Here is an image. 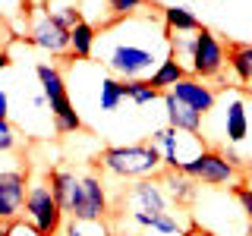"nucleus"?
<instances>
[{"mask_svg":"<svg viewBox=\"0 0 252 236\" xmlns=\"http://www.w3.org/2000/svg\"><path fill=\"white\" fill-rule=\"evenodd\" d=\"M170 54V31L158 29L152 16L117 19L110 29L98 31L94 57L117 79H148Z\"/></svg>","mask_w":252,"mask_h":236,"instance_id":"f257e3e1","label":"nucleus"},{"mask_svg":"<svg viewBox=\"0 0 252 236\" xmlns=\"http://www.w3.org/2000/svg\"><path fill=\"white\" fill-rule=\"evenodd\" d=\"M98 161L110 177L120 179H148L155 173H164L161 148L152 145L148 139L132 142V145H107Z\"/></svg>","mask_w":252,"mask_h":236,"instance_id":"f03ea898","label":"nucleus"},{"mask_svg":"<svg viewBox=\"0 0 252 236\" xmlns=\"http://www.w3.org/2000/svg\"><path fill=\"white\" fill-rule=\"evenodd\" d=\"M35 79H38V85H41V91L47 98V107H51V114H54V132H57V136H69V132L82 129V117H79L73 98H69V91H66L60 66H54V63H47V60L35 63Z\"/></svg>","mask_w":252,"mask_h":236,"instance_id":"7ed1b4c3","label":"nucleus"},{"mask_svg":"<svg viewBox=\"0 0 252 236\" xmlns=\"http://www.w3.org/2000/svg\"><path fill=\"white\" fill-rule=\"evenodd\" d=\"M22 214H26L44 236H60L63 224H66V214L60 211V205H57V199H54L47 179H32L29 183V195H26Z\"/></svg>","mask_w":252,"mask_h":236,"instance_id":"20e7f679","label":"nucleus"},{"mask_svg":"<svg viewBox=\"0 0 252 236\" xmlns=\"http://www.w3.org/2000/svg\"><path fill=\"white\" fill-rule=\"evenodd\" d=\"M183 173L192 177L195 183H202V186H230L233 189L240 183V170H236L224 157V151H218V148H205L199 157H192L189 164H183Z\"/></svg>","mask_w":252,"mask_h":236,"instance_id":"39448f33","label":"nucleus"},{"mask_svg":"<svg viewBox=\"0 0 252 236\" xmlns=\"http://www.w3.org/2000/svg\"><path fill=\"white\" fill-rule=\"evenodd\" d=\"M29 167L26 164H10V167H0V220L10 224V220L22 217L26 208V195H29Z\"/></svg>","mask_w":252,"mask_h":236,"instance_id":"423d86ee","label":"nucleus"},{"mask_svg":"<svg viewBox=\"0 0 252 236\" xmlns=\"http://www.w3.org/2000/svg\"><path fill=\"white\" fill-rule=\"evenodd\" d=\"M224 66H227V47L220 44V38L211 29L195 31V57L189 66V76L208 82V79H220Z\"/></svg>","mask_w":252,"mask_h":236,"instance_id":"0eeeda50","label":"nucleus"},{"mask_svg":"<svg viewBox=\"0 0 252 236\" xmlns=\"http://www.w3.org/2000/svg\"><path fill=\"white\" fill-rule=\"evenodd\" d=\"M26 41L35 44L38 51L51 54V57H66L69 54V29H63L57 19H51V16L41 10L35 19H32Z\"/></svg>","mask_w":252,"mask_h":236,"instance_id":"6e6552de","label":"nucleus"},{"mask_svg":"<svg viewBox=\"0 0 252 236\" xmlns=\"http://www.w3.org/2000/svg\"><path fill=\"white\" fill-rule=\"evenodd\" d=\"M47 183H51V192L57 199L60 211L66 217H73L82 205V177L76 170H66V167H54L47 173Z\"/></svg>","mask_w":252,"mask_h":236,"instance_id":"1a4fd4ad","label":"nucleus"},{"mask_svg":"<svg viewBox=\"0 0 252 236\" xmlns=\"http://www.w3.org/2000/svg\"><path fill=\"white\" fill-rule=\"evenodd\" d=\"M110 211L107 202V186L98 173H82V205L76 211V220H104Z\"/></svg>","mask_w":252,"mask_h":236,"instance_id":"9d476101","label":"nucleus"},{"mask_svg":"<svg viewBox=\"0 0 252 236\" xmlns=\"http://www.w3.org/2000/svg\"><path fill=\"white\" fill-rule=\"evenodd\" d=\"M126 202L132 205V211H145V214H164V211H170V199H167V192H164L161 179H152V177L139 179L136 186H129Z\"/></svg>","mask_w":252,"mask_h":236,"instance_id":"9b49d317","label":"nucleus"},{"mask_svg":"<svg viewBox=\"0 0 252 236\" xmlns=\"http://www.w3.org/2000/svg\"><path fill=\"white\" fill-rule=\"evenodd\" d=\"M170 94L177 101H183V104H189L192 110H199V114L205 117V114H211L215 110V104H218V91L211 88V85H205L202 79H195V76H186L183 82H177L170 88Z\"/></svg>","mask_w":252,"mask_h":236,"instance_id":"f8f14e48","label":"nucleus"},{"mask_svg":"<svg viewBox=\"0 0 252 236\" xmlns=\"http://www.w3.org/2000/svg\"><path fill=\"white\" fill-rule=\"evenodd\" d=\"M164 107H167V126H173L180 132H189V136L202 132V114L183 104V101H177L170 91H164Z\"/></svg>","mask_w":252,"mask_h":236,"instance_id":"ddd939ff","label":"nucleus"},{"mask_svg":"<svg viewBox=\"0 0 252 236\" xmlns=\"http://www.w3.org/2000/svg\"><path fill=\"white\" fill-rule=\"evenodd\" d=\"M161 186H164V192H167V199L173 205H189L199 195V183H195L192 177H186L183 170H164Z\"/></svg>","mask_w":252,"mask_h":236,"instance_id":"4468645a","label":"nucleus"},{"mask_svg":"<svg viewBox=\"0 0 252 236\" xmlns=\"http://www.w3.org/2000/svg\"><path fill=\"white\" fill-rule=\"evenodd\" d=\"M227 66L236 76V82L252 85V41H233L227 47Z\"/></svg>","mask_w":252,"mask_h":236,"instance_id":"2eb2a0df","label":"nucleus"},{"mask_svg":"<svg viewBox=\"0 0 252 236\" xmlns=\"http://www.w3.org/2000/svg\"><path fill=\"white\" fill-rule=\"evenodd\" d=\"M224 132H227V142H230V145H240V142L249 136V114H246V104H243L240 98H233L230 104H227Z\"/></svg>","mask_w":252,"mask_h":236,"instance_id":"dca6fc26","label":"nucleus"},{"mask_svg":"<svg viewBox=\"0 0 252 236\" xmlns=\"http://www.w3.org/2000/svg\"><path fill=\"white\" fill-rule=\"evenodd\" d=\"M186 76H189V69H186V66H183V63H180L177 57H170V54H167V57L161 60V66H158L155 73L148 76V82H152L155 88L164 94V91H170L177 82H183Z\"/></svg>","mask_w":252,"mask_h":236,"instance_id":"f3484780","label":"nucleus"},{"mask_svg":"<svg viewBox=\"0 0 252 236\" xmlns=\"http://www.w3.org/2000/svg\"><path fill=\"white\" fill-rule=\"evenodd\" d=\"M126 98H129V85H126V79L101 76V82H98V107L101 110L110 114V110H117Z\"/></svg>","mask_w":252,"mask_h":236,"instance_id":"a211bd4d","label":"nucleus"},{"mask_svg":"<svg viewBox=\"0 0 252 236\" xmlns=\"http://www.w3.org/2000/svg\"><path fill=\"white\" fill-rule=\"evenodd\" d=\"M94 41H98V29L82 19L73 31H69V54H73V60L94 57Z\"/></svg>","mask_w":252,"mask_h":236,"instance_id":"6ab92c4d","label":"nucleus"},{"mask_svg":"<svg viewBox=\"0 0 252 236\" xmlns=\"http://www.w3.org/2000/svg\"><path fill=\"white\" fill-rule=\"evenodd\" d=\"M161 19H164L167 31H180V35H195V31L205 29L186 6H161Z\"/></svg>","mask_w":252,"mask_h":236,"instance_id":"aec40b11","label":"nucleus"},{"mask_svg":"<svg viewBox=\"0 0 252 236\" xmlns=\"http://www.w3.org/2000/svg\"><path fill=\"white\" fill-rule=\"evenodd\" d=\"M41 10L51 16V19H57L63 29H69V31L82 22V3H79V0H44Z\"/></svg>","mask_w":252,"mask_h":236,"instance_id":"412c9836","label":"nucleus"},{"mask_svg":"<svg viewBox=\"0 0 252 236\" xmlns=\"http://www.w3.org/2000/svg\"><path fill=\"white\" fill-rule=\"evenodd\" d=\"M79 3H82V19L92 22L98 31H104V29H110L117 22V16L110 13L107 0H79Z\"/></svg>","mask_w":252,"mask_h":236,"instance_id":"4be33fe9","label":"nucleus"},{"mask_svg":"<svg viewBox=\"0 0 252 236\" xmlns=\"http://www.w3.org/2000/svg\"><path fill=\"white\" fill-rule=\"evenodd\" d=\"M60 236H110V230H107L104 220H76V217H66Z\"/></svg>","mask_w":252,"mask_h":236,"instance_id":"5701e85b","label":"nucleus"},{"mask_svg":"<svg viewBox=\"0 0 252 236\" xmlns=\"http://www.w3.org/2000/svg\"><path fill=\"white\" fill-rule=\"evenodd\" d=\"M170 57H177L183 66H192L195 57V35H180V31H170Z\"/></svg>","mask_w":252,"mask_h":236,"instance_id":"b1692460","label":"nucleus"},{"mask_svg":"<svg viewBox=\"0 0 252 236\" xmlns=\"http://www.w3.org/2000/svg\"><path fill=\"white\" fill-rule=\"evenodd\" d=\"M126 85H129V101H132V104H139V107L152 104L155 98H164V94L158 91L148 79H132V82H126Z\"/></svg>","mask_w":252,"mask_h":236,"instance_id":"393cba45","label":"nucleus"},{"mask_svg":"<svg viewBox=\"0 0 252 236\" xmlns=\"http://www.w3.org/2000/svg\"><path fill=\"white\" fill-rule=\"evenodd\" d=\"M19 148V132L10 123V117H0V154H13Z\"/></svg>","mask_w":252,"mask_h":236,"instance_id":"a878e982","label":"nucleus"},{"mask_svg":"<svg viewBox=\"0 0 252 236\" xmlns=\"http://www.w3.org/2000/svg\"><path fill=\"white\" fill-rule=\"evenodd\" d=\"M148 230H155V233H170V236H183V227H180V220L173 217L170 211H164V214H155Z\"/></svg>","mask_w":252,"mask_h":236,"instance_id":"bb28decb","label":"nucleus"},{"mask_svg":"<svg viewBox=\"0 0 252 236\" xmlns=\"http://www.w3.org/2000/svg\"><path fill=\"white\" fill-rule=\"evenodd\" d=\"M145 3H148V0H107L110 13H114L117 19H129V16H139Z\"/></svg>","mask_w":252,"mask_h":236,"instance_id":"cd10ccee","label":"nucleus"},{"mask_svg":"<svg viewBox=\"0 0 252 236\" xmlns=\"http://www.w3.org/2000/svg\"><path fill=\"white\" fill-rule=\"evenodd\" d=\"M6 236H44V233L38 230L29 217H16V220L6 224Z\"/></svg>","mask_w":252,"mask_h":236,"instance_id":"c85d7f7f","label":"nucleus"},{"mask_svg":"<svg viewBox=\"0 0 252 236\" xmlns=\"http://www.w3.org/2000/svg\"><path fill=\"white\" fill-rule=\"evenodd\" d=\"M233 195H236V202H240V208L246 211V217L252 220V186L236 183V186H233Z\"/></svg>","mask_w":252,"mask_h":236,"instance_id":"c756f323","label":"nucleus"},{"mask_svg":"<svg viewBox=\"0 0 252 236\" xmlns=\"http://www.w3.org/2000/svg\"><path fill=\"white\" fill-rule=\"evenodd\" d=\"M183 236H215V233H211L208 227H202V224H189L183 230Z\"/></svg>","mask_w":252,"mask_h":236,"instance_id":"7c9ffc66","label":"nucleus"},{"mask_svg":"<svg viewBox=\"0 0 252 236\" xmlns=\"http://www.w3.org/2000/svg\"><path fill=\"white\" fill-rule=\"evenodd\" d=\"M224 157H227V161H230V164H233V167H236V170H240V167H243V157H240V154H236V151H233V148H224Z\"/></svg>","mask_w":252,"mask_h":236,"instance_id":"2f4dec72","label":"nucleus"},{"mask_svg":"<svg viewBox=\"0 0 252 236\" xmlns=\"http://www.w3.org/2000/svg\"><path fill=\"white\" fill-rule=\"evenodd\" d=\"M0 117H10V94L0 88Z\"/></svg>","mask_w":252,"mask_h":236,"instance_id":"473e14b6","label":"nucleus"},{"mask_svg":"<svg viewBox=\"0 0 252 236\" xmlns=\"http://www.w3.org/2000/svg\"><path fill=\"white\" fill-rule=\"evenodd\" d=\"M32 107H35V110H44V107H47V98H44V91L32 94Z\"/></svg>","mask_w":252,"mask_h":236,"instance_id":"72a5a7b5","label":"nucleus"},{"mask_svg":"<svg viewBox=\"0 0 252 236\" xmlns=\"http://www.w3.org/2000/svg\"><path fill=\"white\" fill-rule=\"evenodd\" d=\"M10 66H13V57H10V51H0V73H6Z\"/></svg>","mask_w":252,"mask_h":236,"instance_id":"f704fd0d","label":"nucleus"},{"mask_svg":"<svg viewBox=\"0 0 252 236\" xmlns=\"http://www.w3.org/2000/svg\"><path fill=\"white\" fill-rule=\"evenodd\" d=\"M13 31H0V51H6V44H10Z\"/></svg>","mask_w":252,"mask_h":236,"instance_id":"c9c22d12","label":"nucleus"},{"mask_svg":"<svg viewBox=\"0 0 252 236\" xmlns=\"http://www.w3.org/2000/svg\"><path fill=\"white\" fill-rule=\"evenodd\" d=\"M0 31H10V22H6V16L0 13Z\"/></svg>","mask_w":252,"mask_h":236,"instance_id":"e433bc0d","label":"nucleus"},{"mask_svg":"<svg viewBox=\"0 0 252 236\" xmlns=\"http://www.w3.org/2000/svg\"><path fill=\"white\" fill-rule=\"evenodd\" d=\"M0 236H6V224H3V220H0Z\"/></svg>","mask_w":252,"mask_h":236,"instance_id":"4c0bfd02","label":"nucleus"},{"mask_svg":"<svg viewBox=\"0 0 252 236\" xmlns=\"http://www.w3.org/2000/svg\"><path fill=\"white\" fill-rule=\"evenodd\" d=\"M249 170H252V164H249Z\"/></svg>","mask_w":252,"mask_h":236,"instance_id":"58836bf2","label":"nucleus"}]
</instances>
